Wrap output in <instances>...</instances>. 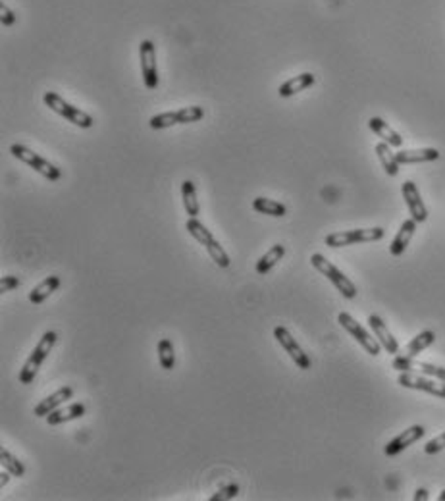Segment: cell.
Segmentation results:
<instances>
[{
    "label": "cell",
    "mask_w": 445,
    "mask_h": 501,
    "mask_svg": "<svg viewBox=\"0 0 445 501\" xmlns=\"http://www.w3.org/2000/svg\"><path fill=\"white\" fill-rule=\"evenodd\" d=\"M310 264L315 266L322 276L330 279L332 284L335 286V289L344 295L345 299H355L357 297V286L353 284L351 279L345 276L342 270L334 266L330 260L326 259L324 255H320V253H315L313 257H310Z\"/></svg>",
    "instance_id": "obj_1"
},
{
    "label": "cell",
    "mask_w": 445,
    "mask_h": 501,
    "mask_svg": "<svg viewBox=\"0 0 445 501\" xmlns=\"http://www.w3.org/2000/svg\"><path fill=\"white\" fill-rule=\"evenodd\" d=\"M56 340H58V334L52 332V330L41 337V342H39L37 347L33 349V353L29 355V359L26 361V364H23L21 372H19V382H21L23 386H29L31 382L35 380V376H37L41 364L45 362V359L48 357V353L52 351Z\"/></svg>",
    "instance_id": "obj_2"
},
{
    "label": "cell",
    "mask_w": 445,
    "mask_h": 501,
    "mask_svg": "<svg viewBox=\"0 0 445 501\" xmlns=\"http://www.w3.org/2000/svg\"><path fill=\"white\" fill-rule=\"evenodd\" d=\"M43 101H45V104H47L48 108H52L58 116H62V118H66L70 124H74V126L81 128V130H89V128L93 126V116H89L87 112L75 108L74 104H70V102L66 101V99H62L58 93L47 91V93L43 95Z\"/></svg>",
    "instance_id": "obj_3"
},
{
    "label": "cell",
    "mask_w": 445,
    "mask_h": 501,
    "mask_svg": "<svg viewBox=\"0 0 445 501\" xmlns=\"http://www.w3.org/2000/svg\"><path fill=\"white\" fill-rule=\"evenodd\" d=\"M10 155L14 158L21 160L23 164H28L29 168H33L35 172H39L43 177H47L48 181H58L62 177V172L60 168L55 166L52 162H48L47 158L39 157L37 153H33L31 149H28L26 145H19V143H14L10 147Z\"/></svg>",
    "instance_id": "obj_4"
},
{
    "label": "cell",
    "mask_w": 445,
    "mask_h": 501,
    "mask_svg": "<svg viewBox=\"0 0 445 501\" xmlns=\"http://www.w3.org/2000/svg\"><path fill=\"white\" fill-rule=\"evenodd\" d=\"M203 118L204 108H201V106H187V108H179V110L157 114V116L150 118L148 126L152 130H166V128H172L176 124H195V121L203 120Z\"/></svg>",
    "instance_id": "obj_5"
},
{
    "label": "cell",
    "mask_w": 445,
    "mask_h": 501,
    "mask_svg": "<svg viewBox=\"0 0 445 501\" xmlns=\"http://www.w3.org/2000/svg\"><path fill=\"white\" fill-rule=\"evenodd\" d=\"M384 230L382 228H368V230H349V232H334L326 235V245L332 249H339V247H349L355 243H372L380 242L384 237Z\"/></svg>",
    "instance_id": "obj_6"
},
{
    "label": "cell",
    "mask_w": 445,
    "mask_h": 501,
    "mask_svg": "<svg viewBox=\"0 0 445 501\" xmlns=\"http://www.w3.org/2000/svg\"><path fill=\"white\" fill-rule=\"evenodd\" d=\"M337 320H339V324L344 326L345 332H349L368 355H372V357H378V355H380L382 349L380 342H378L376 337H372V335L368 334V332H366V330H364V328H362L351 315H349V313H339Z\"/></svg>",
    "instance_id": "obj_7"
},
{
    "label": "cell",
    "mask_w": 445,
    "mask_h": 501,
    "mask_svg": "<svg viewBox=\"0 0 445 501\" xmlns=\"http://www.w3.org/2000/svg\"><path fill=\"white\" fill-rule=\"evenodd\" d=\"M399 386L408 388V390L426 391L430 395H436L445 400V382L432 380L430 376L424 374H417V372H401L397 378Z\"/></svg>",
    "instance_id": "obj_8"
},
{
    "label": "cell",
    "mask_w": 445,
    "mask_h": 501,
    "mask_svg": "<svg viewBox=\"0 0 445 501\" xmlns=\"http://www.w3.org/2000/svg\"><path fill=\"white\" fill-rule=\"evenodd\" d=\"M139 60L141 74H143V84L147 89H157L158 87V68H157V48L155 43L143 39L139 45Z\"/></svg>",
    "instance_id": "obj_9"
},
{
    "label": "cell",
    "mask_w": 445,
    "mask_h": 501,
    "mask_svg": "<svg viewBox=\"0 0 445 501\" xmlns=\"http://www.w3.org/2000/svg\"><path fill=\"white\" fill-rule=\"evenodd\" d=\"M391 366L395 371L401 372H417V374H424L430 378H436L439 382H445V369L444 366H436V364H430V362L417 361L415 357H407V355H399L393 359Z\"/></svg>",
    "instance_id": "obj_10"
},
{
    "label": "cell",
    "mask_w": 445,
    "mask_h": 501,
    "mask_svg": "<svg viewBox=\"0 0 445 501\" xmlns=\"http://www.w3.org/2000/svg\"><path fill=\"white\" fill-rule=\"evenodd\" d=\"M274 337L278 340V344L284 347V351L288 353L301 371H308V369L313 366V362L308 359V355L301 349V345L297 344L295 337L289 334V330L286 326H276V328H274Z\"/></svg>",
    "instance_id": "obj_11"
},
{
    "label": "cell",
    "mask_w": 445,
    "mask_h": 501,
    "mask_svg": "<svg viewBox=\"0 0 445 501\" xmlns=\"http://www.w3.org/2000/svg\"><path fill=\"white\" fill-rule=\"evenodd\" d=\"M424 434H426L424 426H420V424H415V426L407 428L405 432H401L399 436L393 438L390 444L386 446V449H384V451H386V455H388V457H393V455H397V453H401V451H405V449L413 446V444H417L418 440H422V438H424Z\"/></svg>",
    "instance_id": "obj_12"
},
{
    "label": "cell",
    "mask_w": 445,
    "mask_h": 501,
    "mask_svg": "<svg viewBox=\"0 0 445 501\" xmlns=\"http://www.w3.org/2000/svg\"><path fill=\"white\" fill-rule=\"evenodd\" d=\"M401 191H403V199L408 206V213H411V218L417 220L418 224L426 222L428 220V210L426 204L422 203V197L418 193L417 186L413 181H405L401 186Z\"/></svg>",
    "instance_id": "obj_13"
},
{
    "label": "cell",
    "mask_w": 445,
    "mask_h": 501,
    "mask_svg": "<svg viewBox=\"0 0 445 501\" xmlns=\"http://www.w3.org/2000/svg\"><path fill=\"white\" fill-rule=\"evenodd\" d=\"M368 324H370L372 332L376 335V340L380 342V345L390 353V355H397L399 351V344L397 340L393 337V334L390 332V328L386 326V322L382 320L378 315H370L368 316Z\"/></svg>",
    "instance_id": "obj_14"
},
{
    "label": "cell",
    "mask_w": 445,
    "mask_h": 501,
    "mask_svg": "<svg viewBox=\"0 0 445 501\" xmlns=\"http://www.w3.org/2000/svg\"><path fill=\"white\" fill-rule=\"evenodd\" d=\"M74 395V388H70V386H64V388H60V390H56L52 395H48L45 397L43 401H39V405L33 409V413H35V417H45L47 418L52 411L60 407L64 401H68L70 397Z\"/></svg>",
    "instance_id": "obj_15"
},
{
    "label": "cell",
    "mask_w": 445,
    "mask_h": 501,
    "mask_svg": "<svg viewBox=\"0 0 445 501\" xmlns=\"http://www.w3.org/2000/svg\"><path fill=\"white\" fill-rule=\"evenodd\" d=\"M417 220H413V218H408L405 222L401 224V228H399L397 235H395V239L391 242L390 245V253L393 257H399V255H403L405 249L408 247V243L413 239V235L417 232Z\"/></svg>",
    "instance_id": "obj_16"
},
{
    "label": "cell",
    "mask_w": 445,
    "mask_h": 501,
    "mask_svg": "<svg viewBox=\"0 0 445 501\" xmlns=\"http://www.w3.org/2000/svg\"><path fill=\"white\" fill-rule=\"evenodd\" d=\"M315 81H316V77L313 74H308V72H305V74H299L297 77H291L289 81L279 85L278 95L281 97V99H288V97H293V95L301 93V91H305V89H308V87H313Z\"/></svg>",
    "instance_id": "obj_17"
},
{
    "label": "cell",
    "mask_w": 445,
    "mask_h": 501,
    "mask_svg": "<svg viewBox=\"0 0 445 501\" xmlns=\"http://www.w3.org/2000/svg\"><path fill=\"white\" fill-rule=\"evenodd\" d=\"M85 405L83 403H72L66 409H56L47 417V422L50 426H58V424H64L68 420H75V418H81L85 415Z\"/></svg>",
    "instance_id": "obj_18"
},
{
    "label": "cell",
    "mask_w": 445,
    "mask_h": 501,
    "mask_svg": "<svg viewBox=\"0 0 445 501\" xmlns=\"http://www.w3.org/2000/svg\"><path fill=\"white\" fill-rule=\"evenodd\" d=\"M58 288H60V278H58V276H48V278L43 279L41 284H37L35 288L29 291V301H31L33 305H41V303H45V301H47Z\"/></svg>",
    "instance_id": "obj_19"
},
{
    "label": "cell",
    "mask_w": 445,
    "mask_h": 501,
    "mask_svg": "<svg viewBox=\"0 0 445 501\" xmlns=\"http://www.w3.org/2000/svg\"><path fill=\"white\" fill-rule=\"evenodd\" d=\"M368 128H370V130L384 141V143H388L390 147H401V145H403L401 135H399L395 130H391L390 126L382 120V118H376V116L370 118V120H368Z\"/></svg>",
    "instance_id": "obj_20"
},
{
    "label": "cell",
    "mask_w": 445,
    "mask_h": 501,
    "mask_svg": "<svg viewBox=\"0 0 445 501\" xmlns=\"http://www.w3.org/2000/svg\"><path fill=\"white\" fill-rule=\"evenodd\" d=\"M399 164H417V162H434L439 158L437 149H413V150H399L397 155Z\"/></svg>",
    "instance_id": "obj_21"
},
{
    "label": "cell",
    "mask_w": 445,
    "mask_h": 501,
    "mask_svg": "<svg viewBox=\"0 0 445 501\" xmlns=\"http://www.w3.org/2000/svg\"><path fill=\"white\" fill-rule=\"evenodd\" d=\"M284 255H286V247H284V245H279L278 243V245L270 247L268 253H264V255L259 259V262H257V272H259L260 276L268 274L270 270L274 268L279 260L284 259Z\"/></svg>",
    "instance_id": "obj_22"
},
{
    "label": "cell",
    "mask_w": 445,
    "mask_h": 501,
    "mask_svg": "<svg viewBox=\"0 0 445 501\" xmlns=\"http://www.w3.org/2000/svg\"><path fill=\"white\" fill-rule=\"evenodd\" d=\"M376 155L380 158V164L384 166L386 170V174L388 176H397L399 174V162H397V157L391 153V147L388 143H384L380 141L378 145H376Z\"/></svg>",
    "instance_id": "obj_23"
},
{
    "label": "cell",
    "mask_w": 445,
    "mask_h": 501,
    "mask_svg": "<svg viewBox=\"0 0 445 501\" xmlns=\"http://www.w3.org/2000/svg\"><path fill=\"white\" fill-rule=\"evenodd\" d=\"M253 208L260 214H268V216H274V218H281L288 214V208L286 204L278 203V201H272V199H266V197H257L253 201Z\"/></svg>",
    "instance_id": "obj_24"
},
{
    "label": "cell",
    "mask_w": 445,
    "mask_h": 501,
    "mask_svg": "<svg viewBox=\"0 0 445 501\" xmlns=\"http://www.w3.org/2000/svg\"><path fill=\"white\" fill-rule=\"evenodd\" d=\"M181 199H184V208L189 218H197L199 216V201H197V189L195 184L191 179H186L181 184Z\"/></svg>",
    "instance_id": "obj_25"
},
{
    "label": "cell",
    "mask_w": 445,
    "mask_h": 501,
    "mask_svg": "<svg viewBox=\"0 0 445 501\" xmlns=\"http://www.w3.org/2000/svg\"><path fill=\"white\" fill-rule=\"evenodd\" d=\"M434 342H436V334H434L432 330H424V332H420L417 337H413V340L408 342L407 349H405V355H407V357H417L418 353H422L424 349H428Z\"/></svg>",
    "instance_id": "obj_26"
},
{
    "label": "cell",
    "mask_w": 445,
    "mask_h": 501,
    "mask_svg": "<svg viewBox=\"0 0 445 501\" xmlns=\"http://www.w3.org/2000/svg\"><path fill=\"white\" fill-rule=\"evenodd\" d=\"M186 230L191 233V237H193L195 242L201 243V245H206V243H210L212 239H216L212 235V232H210L204 224L199 222L197 218H189V220H187Z\"/></svg>",
    "instance_id": "obj_27"
},
{
    "label": "cell",
    "mask_w": 445,
    "mask_h": 501,
    "mask_svg": "<svg viewBox=\"0 0 445 501\" xmlns=\"http://www.w3.org/2000/svg\"><path fill=\"white\" fill-rule=\"evenodd\" d=\"M158 361L164 371H172L176 364V355H174V345L170 340H160L158 342Z\"/></svg>",
    "instance_id": "obj_28"
},
{
    "label": "cell",
    "mask_w": 445,
    "mask_h": 501,
    "mask_svg": "<svg viewBox=\"0 0 445 501\" xmlns=\"http://www.w3.org/2000/svg\"><path fill=\"white\" fill-rule=\"evenodd\" d=\"M206 247V250H208V255H210V259L220 266V268H228L230 264H232V260H230V255L224 250V247L220 245V243L216 242V239H212L210 243H206L204 245Z\"/></svg>",
    "instance_id": "obj_29"
},
{
    "label": "cell",
    "mask_w": 445,
    "mask_h": 501,
    "mask_svg": "<svg viewBox=\"0 0 445 501\" xmlns=\"http://www.w3.org/2000/svg\"><path fill=\"white\" fill-rule=\"evenodd\" d=\"M0 463H2V469H6L12 476H23L26 474V466L6 449L0 451Z\"/></svg>",
    "instance_id": "obj_30"
},
{
    "label": "cell",
    "mask_w": 445,
    "mask_h": 501,
    "mask_svg": "<svg viewBox=\"0 0 445 501\" xmlns=\"http://www.w3.org/2000/svg\"><path fill=\"white\" fill-rule=\"evenodd\" d=\"M237 493H239V486L235 482L228 484V486H224L222 490H218V492L214 493L210 501H226V500H233V498H237Z\"/></svg>",
    "instance_id": "obj_31"
},
{
    "label": "cell",
    "mask_w": 445,
    "mask_h": 501,
    "mask_svg": "<svg viewBox=\"0 0 445 501\" xmlns=\"http://www.w3.org/2000/svg\"><path fill=\"white\" fill-rule=\"evenodd\" d=\"M442 449H445V432L444 434H439L436 436L434 440H430L426 446H424V453L426 455H436L439 453Z\"/></svg>",
    "instance_id": "obj_32"
},
{
    "label": "cell",
    "mask_w": 445,
    "mask_h": 501,
    "mask_svg": "<svg viewBox=\"0 0 445 501\" xmlns=\"http://www.w3.org/2000/svg\"><path fill=\"white\" fill-rule=\"evenodd\" d=\"M21 284V279L16 276H2L0 278V293H8L12 289H16Z\"/></svg>",
    "instance_id": "obj_33"
},
{
    "label": "cell",
    "mask_w": 445,
    "mask_h": 501,
    "mask_svg": "<svg viewBox=\"0 0 445 501\" xmlns=\"http://www.w3.org/2000/svg\"><path fill=\"white\" fill-rule=\"evenodd\" d=\"M0 16H2L0 19H2V26H4V28H10V26H14V23H16V16H14V12H12V10H10L4 2L0 4Z\"/></svg>",
    "instance_id": "obj_34"
},
{
    "label": "cell",
    "mask_w": 445,
    "mask_h": 501,
    "mask_svg": "<svg viewBox=\"0 0 445 501\" xmlns=\"http://www.w3.org/2000/svg\"><path fill=\"white\" fill-rule=\"evenodd\" d=\"M420 500H428V492L424 488H418L417 493H415V501H420Z\"/></svg>",
    "instance_id": "obj_35"
},
{
    "label": "cell",
    "mask_w": 445,
    "mask_h": 501,
    "mask_svg": "<svg viewBox=\"0 0 445 501\" xmlns=\"http://www.w3.org/2000/svg\"><path fill=\"white\" fill-rule=\"evenodd\" d=\"M0 478H2V480H0V486H6V484H8L10 473H8V471H6V469L2 471V474H0Z\"/></svg>",
    "instance_id": "obj_36"
},
{
    "label": "cell",
    "mask_w": 445,
    "mask_h": 501,
    "mask_svg": "<svg viewBox=\"0 0 445 501\" xmlns=\"http://www.w3.org/2000/svg\"><path fill=\"white\" fill-rule=\"evenodd\" d=\"M437 500H439V501H445V490L442 493H439V498H437Z\"/></svg>",
    "instance_id": "obj_37"
}]
</instances>
